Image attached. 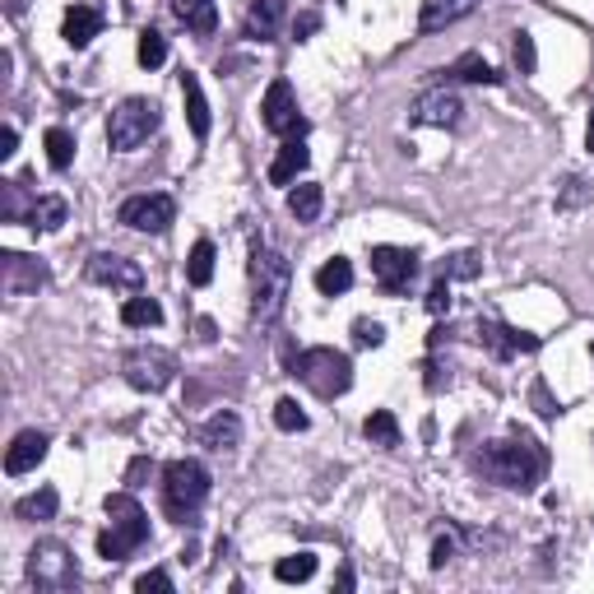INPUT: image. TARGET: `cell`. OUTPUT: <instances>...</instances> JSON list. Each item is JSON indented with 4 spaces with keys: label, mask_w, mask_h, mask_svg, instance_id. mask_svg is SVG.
I'll return each mask as SVG.
<instances>
[{
    "label": "cell",
    "mask_w": 594,
    "mask_h": 594,
    "mask_svg": "<svg viewBox=\"0 0 594 594\" xmlns=\"http://www.w3.org/2000/svg\"><path fill=\"white\" fill-rule=\"evenodd\" d=\"M66 219H70V205L61 201V195H37L28 228H37V232H61Z\"/></svg>",
    "instance_id": "27"
},
{
    "label": "cell",
    "mask_w": 594,
    "mask_h": 594,
    "mask_svg": "<svg viewBox=\"0 0 594 594\" xmlns=\"http://www.w3.org/2000/svg\"><path fill=\"white\" fill-rule=\"evenodd\" d=\"M182 103H186V122H191V135H195V140H209V130H214V116H209V103H205L201 75L182 70Z\"/></svg>",
    "instance_id": "19"
},
{
    "label": "cell",
    "mask_w": 594,
    "mask_h": 594,
    "mask_svg": "<svg viewBox=\"0 0 594 594\" xmlns=\"http://www.w3.org/2000/svg\"><path fill=\"white\" fill-rule=\"evenodd\" d=\"M534 404H539V413H544V419H558V400H552V395H548V386L539 381V386H534Z\"/></svg>",
    "instance_id": "45"
},
{
    "label": "cell",
    "mask_w": 594,
    "mask_h": 594,
    "mask_svg": "<svg viewBox=\"0 0 594 594\" xmlns=\"http://www.w3.org/2000/svg\"><path fill=\"white\" fill-rule=\"evenodd\" d=\"M0 284H5L10 297L37 293L47 284V265L33 261V255H24V251H5V255H0Z\"/></svg>",
    "instance_id": "15"
},
{
    "label": "cell",
    "mask_w": 594,
    "mask_h": 594,
    "mask_svg": "<svg viewBox=\"0 0 594 594\" xmlns=\"http://www.w3.org/2000/svg\"><path fill=\"white\" fill-rule=\"evenodd\" d=\"M33 205L24 195V182H0V219L5 224H28L33 219Z\"/></svg>",
    "instance_id": "28"
},
{
    "label": "cell",
    "mask_w": 594,
    "mask_h": 594,
    "mask_svg": "<svg viewBox=\"0 0 594 594\" xmlns=\"http://www.w3.org/2000/svg\"><path fill=\"white\" fill-rule=\"evenodd\" d=\"M413 122L419 126H442V130H455L465 122V103H460V93L437 84V89H427L413 98Z\"/></svg>",
    "instance_id": "13"
},
{
    "label": "cell",
    "mask_w": 594,
    "mask_h": 594,
    "mask_svg": "<svg viewBox=\"0 0 594 594\" xmlns=\"http://www.w3.org/2000/svg\"><path fill=\"white\" fill-rule=\"evenodd\" d=\"M89 284H103V288H116V293H140L145 288V270L126 261V255H116V251H98L89 255Z\"/></svg>",
    "instance_id": "12"
},
{
    "label": "cell",
    "mask_w": 594,
    "mask_h": 594,
    "mask_svg": "<svg viewBox=\"0 0 594 594\" xmlns=\"http://www.w3.org/2000/svg\"><path fill=\"white\" fill-rule=\"evenodd\" d=\"M473 469L498 488L534 492L544 483V473H548V450H544V442H534L529 432L516 427L506 442H488L479 455H473Z\"/></svg>",
    "instance_id": "1"
},
{
    "label": "cell",
    "mask_w": 594,
    "mask_h": 594,
    "mask_svg": "<svg viewBox=\"0 0 594 594\" xmlns=\"http://www.w3.org/2000/svg\"><path fill=\"white\" fill-rule=\"evenodd\" d=\"M205 498H209V469L201 460H172L163 469V511L176 525L195 521V511L205 506Z\"/></svg>",
    "instance_id": "5"
},
{
    "label": "cell",
    "mask_w": 594,
    "mask_h": 594,
    "mask_svg": "<svg viewBox=\"0 0 594 594\" xmlns=\"http://www.w3.org/2000/svg\"><path fill=\"white\" fill-rule=\"evenodd\" d=\"M479 344H483L498 363H506V358H516V353H534L544 340H539V334H529V330H516V325L483 321V325H479Z\"/></svg>",
    "instance_id": "14"
},
{
    "label": "cell",
    "mask_w": 594,
    "mask_h": 594,
    "mask_svg": "<svg viewBox=\"0 0 594 594\" xmlns=\"http://www.w3.org/2000/svg\"><path fill=\"white\" fill-rule=\"evenodd\" d=\"M163 61H168V37L158 33V28H145V33H140V66H145V70H158Z\"/></svg>",
    "instance_id": "35"
},
{
    "label": "cell",
    "mask_w": 594,
    "mask_h": 594,
    "mask_svg": "<svg viewBox=\"0 0 594 594\" xmlns=\"http://www.w3.org/2000/svg\"><path fill=\"white\" fill-rule=\"evenodd\" d=\"M516 66H521V75H534V66H539V52H534L529 33H516Z\"/></svg>",
    "instance_id": "41"
},
{
    "label": "cell",
    "mask_w": 594,
    "mask_h": 594,
    "mask_svg": "<svg viewBox=\"0 0 594 594\" xmlns=\"http://www.w3.org/2000/svg\"><path fill=\"white\" fill-rule=\"evenodd\" d=\"M293 376L316 395V400H340L353 386V363L340 349H307V353H297Z\"/></svg>",
    "instance_id": "4"
},
{
    "label": "cell",
    "mask_w": 594,
    "mask_h": 594,
    "mask_svg": "<svg viewBox=\"0 0 594 594\" xmlns=\"http://www.w3.org/2000/svg\"><path fill=\"white\" fill-rule=\"evenodd\" d=\"M353 344H358V349H381L386 344V325L358 316V321H353Z\"/></svg>",
    "instance_id": "38"
},
{
    "label": "cell",
    "mask_w": 594,
    "mask_h": 594,
    "mask_svg": "<svg viewBox=\"0 0 594 594\" xmlns=\"http://www.w3.org/2000/svg\"><path fill=\"white\" fill-rule=\"evenodd\" d=\"M307 163H311V149L302 140H284V149L274 153V163H270V182L274 186H293L297 176L307 172Z\"/></svg>",
    "instance_id": "21"
},
{
    "label": "cell",
    "mask_w": 594,
    "mask_h": 594,
    "mask_svg": "<svg viewBox=\"0 0 594 594\" xmlns=\"http://www.w3.org/2000/svg\"><path fill=\"white\" fill-rule=\"evenodd\" d=\"M585 149L594 153V103H590V122H585Z\"/></svg>",
    "instance_id": "48"
},
{
    "label": "cell",
    "mask_w": 594,
    "mask_h": 594,
    "mask_svg": "<svg viewBox=\"0 0 594 594\" xmlns=\"http://www.w3.org/2000/svg\"><path fill=\"white\" fill-rule=\"evenodd\" d=\"M479 0H423V14H419V28L423 33H442L450 24H460L465 14H473Z\"/></svg>",
    "instance_id": "20"
},
{
    "label": "cell",
    "mask_w": 594,
    "mask_h": 594,
    "mask_svg": "<svg viewBox=\"0 0 594 594\" xmlns=\"http://www.w3.org/2000/svg\"><path fill=\"white\" fill-rule=\"evenodd\" d=\"M321 205H325V191L316 182H302V186L288 191V214L297 224H316V219H321Z\"/></svg>",
    "instance_id": "24"
},
{
    "label": "cell",
    "mask_w": 594,
    "mask_h": 594,
    "mask_svg": "<svg viewBox=\"0 0 594 594\" xmlns=\"http://www.w3.org/2000/svg\"><path fill=\"white\" fill-rule=\"evenodd\" d=\"M311 576H316V558H311V552H293V558L274 562V581H284V585H302Z\"/></svg>",
    "instance_id": "33"
},
{
    "label": "cell",
    "mask_w": 594,
    "mask_h": 594,
    "mask_svg": "<svg viewBox=\"0 0 594 594\" xmlns=\"http://www.w3.org/2000/svg\"><path fill=\"white\" fill-rule=\"evenodd\" d=\"M107 529L98 534V558H107V562H126L135 548H145L149 544V516H145V506L130 498V492H107Z\"/></svg>",
    "instance_id": "3"
},
{
    "label": "cell",
    "mask_w": 594,
    "mask_h": 594,
    "mask_svg": "<svg viewBox=\"0 0 594 594\" xmlns=\"http://www.w3.org/2000/svg\"><path fill=\"white\" fill-rule=\"evenodd\" d=\"M372 279L386 293H409L419 279V251L409 247H372Z\"/></svg>",
    "instance_id": "11"
},
{
    "label": "cell",
    "mask_w": 594,
    "mask_h": 594,
    "mask_svg": "<svg viewBox=\"0 0 594 594\" xmlns=\"http://www.w3.org/2000/svg\"><path fill=\"white\" fill-rule=\"evenodd\" d=\"M427 311H432V316H446V311H450V279H446V274H437V279H432V288H427Z\"/></svg>",
    "instance_id": "40"
},
{
    "label": "cell",
    "mask_w": 594,
    "mask_h": 594,
    "mask_svg": "<svg viewBox=\"0 0 594 594\" xmlns=\"http://www.w3.org/2000/svg\"><path fill=\"white\" fill-rule=\"evenodd\" d=\"M98 33H103V10H98V5H70V10H66V19H61V37H66V47L84 52Z\"/></svg>",
    "instance_id": "17"
},
{
    "label": "cell",
    "mask_w": 594,
    "mask_h": 594,
    "mask_svg": "<svg viewBox=\"0 0 594 594\" xmlns=\"http://www.w3.org/2000/svg\"><path fill=\"white\" fill-rule=\"evenodd\" d=\"M135 590H140V594H149V590L168 594V590H172V576H168V571H145V576L135 581Z\"/></svg>",
    "instance_id": "42"
},
{
    "label": "cell",
    "mask_w": 594,
    "mask_h": 594,
    "mask_svg": "<svg viewBox=\"0 0 594 594\" xmlns=\"http://www.w3.org/2000/svg\"><path fill=\"white\" fill-rule=\"evenodd\" d=\"M186 279L195 288H205L214 279V242H195L191 247V261H186Z\"/></svg>",
    "instance_id": "34"
},
{
    "label": "cell",
    "mask_w": 594,
    "mask_h": 594,
    "mask_svg": "<svg viewBox=\"0 0 594 594\" xmlns=\"http://www.w3.org/2000/svg\"><path fill=\"white\" fill-rule=\"evenodd\" d=\"M590 358H594V344H590Z\"/></svg>",
    "instance_id": "50"
},
{
    "label": "cell",
    "mask_w": 594,
    "mask_h": 594,
    "mask_svg": "<svg viewBox=\"0 0 594 594\" xmlns=\"http://www.w3.org/2000/svg\"><path fill=\"white\" fill-rule=\"evenodd\" d=\"M5 14L19 19V14H24V0H5Z\"/></svg>",
    "instance_id": "49"
},
{
    "label": "cell",
    "mask_w": 594,
    "mask_h": 594,
    "mask_svg": "<svg viewBox=\"0 0 594 594\" xmlns=\"http://www.w3.org/2000/svg\"><path fill=\"white\" fill-rule=\"evenodd\" d=\"M116 219H122L126 228H135V232L163 237V232L176 224V201H172V195H163V191H153V195H130Z\"/></svg>",
    "instance_id": "10"
},
{
    "label": "cell",
    "mask_w": 594,
    "mask_h": 594,
    "mask_svg": "<svg viewBox=\"0 0 594 594\" xmlns=\"http://www.w3.org/2000/svg\"><path fill=\"white\" fill-rule=\"evenodd\" d=\"M158 126H163V107H158L153 98H126V103L107 116V145L116 153H130V149H140Z\"/></svg>",
    "instance_id": "6"
},
{
    "label": "cell",
    "mask_w": 594,
    "mask_h": 594,
    "mask_svg": "<svg viewBox=\"0 0 594 594\" xmlns=\"http://www.w3.org/2000/svg\"><path fill=\"white\" fill-rule=\"evenodd\" d=\"M14 149H19V130H14V126H5V130H0V163H10Z\"/></svg>",
    "instance_id": "46"
},
{
    "label": "cell",
    "mask_w": 594,
    "mask_h": 594,
    "mask_svg": "<svg viewBox=\"0 0 594 594\" xmlns=\"http://www.w3.org/2000/svg\"><path fill=\"white\" fill-rule=\"evenodd\" d=\"M261 122H265L270 135H279V140H302L307 135V122H302V112H297V93H293L288 79H274V84L265 89Z\"/></svg>",
    "instance_id": "9"
},
{
    "label": "cell",
    "mask_w": 594,
    "mask_h": 594,
    "mask_svg": "<svg viewBox=\"0 0 594 594\" xmlns=\"http://www.w3.org/2000/svg\"><path fill=\"white\" fill-rule=\"evenodd\" d=\"M585 201H594V186L585 182V176H571L567 191H562V201H558V209H576V205H585Z\"/></svg>",
    "instance_id": "39"
},
{
    "label": "cell",
    "mask_w": 594,
    "mask_h": 594,
    "mask_svg": "<svg viewBox=\"0 0 594 594\" xmlns=\"http://www.w3.org/2000/svg\"><path fill=\"white\" fill-rule=\"evenodd\" d=\"M201 442L209 446V450H232L237 442H242V419H237L232 409H224V413H214V419L201 427Z\"/></svg>",
    "instance_id": "22"
},
{
    "label": "cell",
    "mask_w": 594,
    "mask_h": 594,
    "mask_svg": "<svg viewBox=\"0 0 594 594\" xmlns=\"http://www.w3.org/2000/svg\"><path fill=\"white\" fill-rule=\"evenodd\" d=\"M446 79H460V84H502V75L492 70L479 52H465V56H455V61L442 70Z\"/></svg>",
    "instance_id": "23"
},
{
    "label": "cell",
    "mask_w": 594,
    "mask_h": 594,
    "mask_svg": "<svg viewBox=\"0 0 594 594\" xmlns=\"http://www.w3.org/2000/svg\"><path fill=\"white\" fill-rule=\"evenodd\" d=\"M284 14H288L284 0H251L242 28H247V37H255V43H274L279 28H284Z\"/></svg>",
    "instance_id": "18"
},
{
    "label": "cell",
    "mask_w": 594,
    "mask_h": 594,
    "mask_svg": "<svg viewBox=\"0 0 594 594\" xmlns=\"http://www.w3.org/2000/svg\"><path fill=\"white\" fill-rule=\"evenodd\" d=\"M122 376H126V386L130 390H145V395H158V390H168L172 386V376H176V358L168 349H130L126 353V363H122Z\"/></svg>",
    "instance_id": "8"
},
{
    "label": "cell",
    "mask_w": 594,
    "mask_h": 594,
    "mask_svg": "<svg viewBox=\"0 0 594 594\" xmlns=\"http://www.w3.org/2000/svg\"><path fill=\"white\" fill-rule=\"evenodd\" d=\"M145 473H153V460H145V455H140V460H130V469H126V483H130V488H140Z\"/></svg>",
    "instance_id": "47"
},
{
    "label": "cell",
    "mask_w": 594,
    "mask_h": 594,
    "mask_svg": "<svg viewBox=\"0 0 594 594\" xmlns=\"http://www.w3.org/2000/svg\"><path fill=\"white\" fill-rule=\"evenodd\" d=\"M363 432H367V442H372V446H386V450L400 446V419H395L390 409H376V413H367Z\"/></svg>",
    "instance_id": "31"
},
{
    "label": "cell",
    "mask_w": 594,
    "mask_h": 594,
    "mask_svg": "<svg viewBox=\"0 0 594 594\" xmlns=\"http://www.w3.org/2000/svg\"><path fill=\"white\" fill-rule=\"evenodd\" d=\"M316 28H321V14H297L293 19V37H297V43H307Z\"/></svg>",
    "instance_id": "44"
},
{
    "label": "cell",
    "mask_w": 594,
    "mask_h": 594,
    "mask_svg": "<svg viewBox=\"0 0 594 594\" xmlns=\"http://www.w3.org/2000/svg\"><path fill=\"white\" fill-rule=\"evenodd\" d=\"M122 325H130V330H153V325H163V307H158L153 297H145V293H130V297H126V307H122Z\"/></svg>",
    "instance_id": "26"
},
{
    "label": "cell",
    "mask_w": 594,
    "mask_h": 594,
    "mask_svg": "<svg viewBox=\"0 0 594 594\" xmlns=\"http://www.w3.org/2000/svg\"><path fill=\"white\" fill-rule=\"evenodd\" d=\"M47 446H52V437L47 432H37V427H28V432H19V437L10 442V450H5V473H28V469H37L47 460Z\"/></svg>",
    "instance_id": "16"
},
{
    "label": "cell",
    "mask_w": 594,
    "mask_h": 594,
    "mask_svg": "<svg viewBox=\"0 0 594 594\" xmlns=\"http://www.w3.org/2000/svg\"><path fill=\"white\" fill-rule=\"evenodd\" d=\"M316 288H321L325 297H340L353 288V265L344 261V255H330V261L316 270Z\"/></svg>",
    "instance_id": "30"
},
{
    "label": "cell",
    "mask_w": 594,
    "mask_h": 594,
    "mask_svg": "<svg viewBox=\"0 0 594 594\" xmlns=\"http://www.w3.org/2000/svg\"><path fill=\"white\" fill-rule=\"evenodd\" d=\"M274 427H279V432H307V413H302V404L284 395V400L274 404Z\"/></svg>",
    "instance_id": "37"
},
{
    "label": "cell",
    "mask_w": 594,
    "mask_h": 594,
    "mask_svg": "<svg viewBox=\"0 0 594 594\" xmlns=\"http://www.w3.org/2000/svg\"><path fill=\"white\" fill-rule=\"evenodd\" d=\"M293 288V265L284 251L261 247L251 255V325H274L288 307Z\"/></svg>",
    "instance_id": "2"
},
{
    "label": "cell",
    "mask_w": 594,
    "mask_h": 594,
    "mask_svg": "<svg viewBox=\"0 0 594 594\" xmlns=\"http://www.w3.org/2000/svg\"><path fill=\"white\" fill-rule=\"evenodd\" d=\"M479 270H483L479 251H460V255H450L437 274H446V279H479Z\"/></svg>",
    "instance_id": "36"
},
{
    "label": "cell",
    "mask_w": 594,
    "mask_h": 594,
    "mask_svg": "<svg viewBox=\"0 0 594 594\" xmlns=\"http://www.w3.org/2000/svg\"><path fill=\"white\" fill-rule=\"evenodd\" d=\"M43 145H47V163H52L56 172H66V168L75 163V135H70L66 126H52V130L43 135Z\"/></svg>",
    "instance_id": "32"
},
{
    "label": "cell",
    "mask_w": 594,
    "mask_h": 594,
    "mask_svg": "<svg viewBox=\"0 0 594 594\" xmlns=\"http://www.w3.org/2000/svg\"><path fill=\"white\" fill-rule=\"evenodd\" d=\"M172 14L182 19L191 33H214L219 14H214V0H172Z\"/></svg>",
    "instance_id": "29"
},
{
    "label": "cell",
    "mask_w": 594,
    "mask_h": 594,
    "mask_svg": "<svg viewBox=\"0 0 594 594\" xmlns=\"http://www.w3.org/2000/svg\"><path fill=\"white\" fill-rule=\"evenodd\" d=\"M56 506H61V492H56V488H37V492H28V498L14 502V516L37 525V521H52Z\"/></svg>",
    "instance_id": "25"
},
{
    "label": "cell",
    "mask_w": 594,
    "mask_h": 594,
    "mask_svg": "<svg viewBox=\"0 0 594 594\" xmlns=\"http://www.w3.org/2000/svg\"><path fill=\"white\" fill-rule=\"evenodd\" d=\"M28 581L47 594H66L79 585V567H75V552L56 539H43L28 552Z\"/></svg>",
    "instance_id": "7"
},
{
    "label": "cell",
    "mask_w": 594,
    "mask_h": 594,
    "mask_svg": "<svg viewBox=\"0 0 594 594\" xmlns=\"http://www.w3.org/2000/svg\"><path fill=\"white\" fill-rule=\"evenodd\" d=\"M450 558H455V539H450V534H442V539L432 544V571H442Z\"/></svg>",
    "instance_id": "43"
}]
</instances>
